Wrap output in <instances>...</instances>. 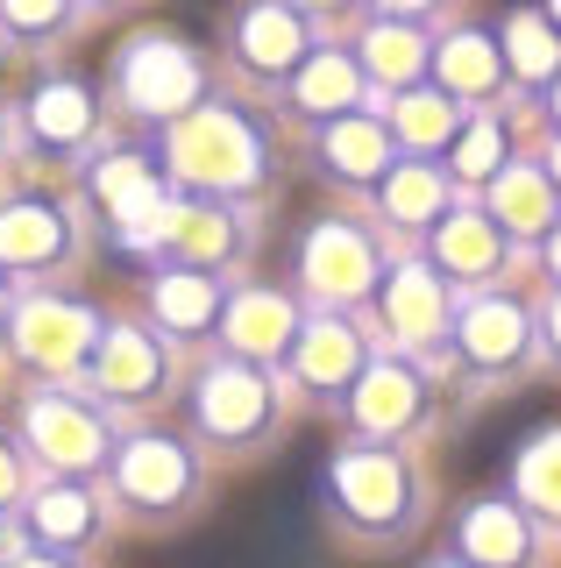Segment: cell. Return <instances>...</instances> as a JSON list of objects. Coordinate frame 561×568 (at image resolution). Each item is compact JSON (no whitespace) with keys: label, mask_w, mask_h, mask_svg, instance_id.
Returning <instances> with one entry per match:
<instances>
[{"label":"cell","mask_w":561,"mask_h":568,"mask_svg":"<svg viewBox=\"0 0 561 568\" xmlns=\"http://www.w3.org/2000/svg\"><path fill=\"white\" fill-rule=\"evenodd\" d=\"M462 547H469L483 568H512V561H526V526H519V511L477 505V511H469V526H462Z\"/></svg>","instance_id":"5bb4252c"},{"label":"cell","mask_w":561,"mask_h":568,"mask_svg":"<svg viewBox=\"0 0 561 568\" xmlns=\"http://www.w3.org/2000/svg\"><path fill=\"white\" fill-rule=\"evenodd\" d=\"M171 156H178V178H192V185H249L263 164L256 129L242 114H227V106H206V114L178 121Z\"/></svg>","instance_id":"6da1fadb"},{"label":"cell","mask_w":561,"mask_h":568,"mask_svg":"<svg viewBox=\"0 0 561 568\" xmlns=\"http://www.w3.org/2000/svg\"><path fill=\"white\" fill-rule=\"evenodd\" d=\"M14 342H22L29 363H43V369H72L85 342H100V327H93V313H79V306H29L22 313V327H14Z\"/></svg>","instance_id":"8992f818"},{"label":"cell","mask_w":561,"mask_h":568,"mask_svg":"<svg viewBox=\"0 0 561 568\" xmlns=\"http://www.w3.org/2000/svg\"><path fill=\"white\" fill-rule=\"evenodd\" d=\"M384 200H391L398 221H434V213H441V178L406 164V171H391V192H384Z\"/></svg>","instance_id":"cb8c5ba5"},{"label":"cell","mask_w":561,"mask_h":568,"mask_svg":"<svg viewBox=\"0 0 561 568\" xmlns=\"http://www.w3.org/2000/svg\"><path fill=\"white\" fill-rule=\"evenodd\" d=\"M292 334H299V320H292V306L277 292H242L227 306V342L242 355H277V348H292Z\"/></svg>","instance_id":"ba28073f"},{"label":"cell","mask_w":561,"mask_h":568,"mask_svg":"<svg viewBox=\"0 0 561 568\" xmlns=\"http://www.w3.org/2000/svg\"><path fill=\"white\" fill-rule=\"evenodd\" d=\"M192 64L178 58V50H143V58H129V93L143 114H178V106L192 100Z\"/></svg>","instance_id":"30bf717a"},{"label":"cell","mask_w":561,"mask_h":568,"mask_svg":"<svg viewBox=\"0 0 561 568\" xmlns=\"http://www.w3.org/2000/svg\"><path fill=\"white\" fill-rule=\"evenodd\" d=\"M14 568H64V561H58V555H22Z\"/></svg>","instance_id":"836d02e7"},{"label":"cell","mask_w":561,"mask_h":568,"mask_svg":"<svg viewBox=\"0 0 561 568\" xmlns=\"http://www.w3.org/2000/svg\"><path fill=\"white\" fill-rule=\"evenodd\" d=\"M554 171H561V156H554Z\"/></svg>","instance_id":"8d00e7d4"},{"label":"cell","mask_w":561,"mask_h":568,"mask_svg":"<svg viewBox=\"0 0 561 568\" xmlns=\"http://www.w3.org/2000/svg\"><path fill=\"white\" fill-rule=\"evenodd\" d=\"M490 156H498V129H469L462 156H455V171H462V178H483V171H490Z\"/></svg>","instance_id":"4dcf8cb0"},{"label":"cell","mask_w":561,"mask_h":568,"mask_svg":"<svg viewBox=\"0 0 561 568\" xmlns=\"http://www.w3.org/2000/svg\"><path fill=\"white\" fill-rule=\"evenodd\" d=\"M548 320H554V348H561V298H554V313H548Z\"/></svg>","instance_id":"e575fe53"},{"label":"cell","mask_w":561,"mask_h":568,"mask_svg":"<svg viewBox=\"0 0 561 568\" xmlns=\"http://www.w3.org/2000/svg\"><path fill=\"white\" fill-rule=\"evenodd\" d=\"M519 484H526V497H533L540 511H561V434H548V440H533V448H526Z\"/></svg>","instance_id":"7402d4cb"},{"label":"cell","mask_w":561,"mask_h":568,"mask_svg":"<svg viewBox=\"0 0 561 568\" xmlns=\"http://www.w3.org/2000/svg\"><path fill=\"white\" fill-rule=\"evenodd\" d=\"M164 377V355H156V342H143V334L114 327L108 348H100V384L114 390V398H143V390Z\"/></svg>","instance_id":"4fadbf2b"},{"label":"cell","mask_w":561,"mask_h":568,"mask_svg":"<svg viewBox=\"0 0 561 568\" xmlns=\"http://www.w3.org/2000/svg\"><path fill=\"white\" fill-rule=\"evenodd\" d=\"M29 440H37V455L58 462V469H93L100 448H108L100 413L79 405V398H37L29 405Z\"/></svg>","instance_id":"7a4b0ae2"},{"label":"cell","mask_w":561,"mask_h":568,"mask_svg":"<svg viewBox=\"0 0 561 568\" xmlns=\"http://www.w3.org/2000/svg\"><path fill=\"white\" fill-rule=\"evenodd\" d=\"M419 413V384L406 377V369H370V377H363V390H356V419L363 426H406Z\"/></svg>","instance_id":"2e32d148"},{"label":"cell","mask_w":561,"mask_h":568,"mask_svg":"<svg viewBox=\"0 0 561 568\" xmlns=\"http://www.w3.org/2000/svg\"><path fill=\"white\" fill-rule=\"evenodd\" d=\"M299 100H306V106H348V100H356V71L335 64V58H320V64L306 71Z\"/></svg>","instance_id":"4316f807"},{"label":"cell","mask_w":561,"mask_h":568,"mask_svg":"<svg viewBox=\"0 0 561 568\" xmlns=\"http://www.w3.org/2000/svg\"><path fill=\"white\" fill-rule=\"evenodd\" d=\"M441 256H448V271H490L498 263V227H483V221H448L441 227Z\"/></svg>","instance_id":"44dd1931"},{"label":"cell","mask_w":561,"mask_h":568,"mask_svg":"<svg viewBox=\"0 0 561 568\" xmlns=\"http://www.w3.org/2000/svg\"><path fill=\"white\" fill-rule=\"evenodd\" d=\"M327 164H335L341 178L384 171V129L377 121H341V129H327Z\"/></svg>","instance_id":"d6986e66"},{"label":"cell","mask_w":561,"mask_h":568,"mask_svg":"<svg viewBox=\"0 0 561 568\" xmlns=\"http://www.w3.org/2000/svg\"><path fill=\"white\" fill-rule=\"evenodd\" d=\"M356 363H363V342L348 327H335V320H320V327L299 334V369H306L313 384H348V377H356Z\"/></svg>","instance_id":"9a60e30c"},{"label":"cell","mask_w":561,"mask_h":568,"mask_svg":"<svg viewBox=\"0 0 561 568\" xmlns=\"http://www.w3.org/2000/svg\"><path fill=\"white\" fill-rule=\"evenodd\" d=\"M554 271H561V235H554Z\"/></svg>","instance_id":"d590c367"},{"label":"cell","mask_w":561,"mask_h":568,"mask_svg":"<svg viewBox=\"0 0 561 568\" xmlns=\"http://www.w3.org/2000/svg\"><path fill=\"white\" fill-rule=\"evenodd\" d=\"M370 58H377L384 79H412V71H419V43H412V36H391V29H384L377 43H370Z\"/></svg>","instance_id":"f546056e"},{"label":"cell","mask_w":561,"mask_h":568,"mask_svg":"<svg viewBox=\"0 0 561 568\" xmlns=\"http://www.w3.org/2000/svg\"><path fill=\"white\" fill-rule=\"evenodd\" d=\"M171 242H178L185 256L214 263V256H227V248H235V221H227V213H214V206H200V213H185V221L171 227Z\"/></svg>","instance_id":"603a6c76"},{"label":"cell","mask_w":561,"mask_h":568,"mask_svg":"<svg viewBox=\"0 0 561 568\" xmlns=\"http://www.w3.org/2000/svg\"><path fill=\"white\" fill-rule=\"evenodd\" d=\"M64 248V213L58 206H8L0 213V263L14 271H37Z\"/></svg>","instance_id":"9c48e42d"},{"label":"cell","mask_w":561,"mask_h":568,"mask_svg":"<svg viewBox=\"0 0 561 568\" xmlns=\"http://www.w3.org/2000/svg\"><path fill=\"white\" fill-rule=\"evenodd\" d=\"M462 348H469V363H483V369L519 363V348H526V313L504 306V298H483V306H469V320H462Z\"/></svg>","instance_id":"8fae6325"},{"label":"cell","mask_w":561,"mask_h":568,"mask_svg":"<svg viewBox=\"0 0 561 568\" xmlns=\"http://www.w3.org/2000/svg\"><path fill=\"white\" fill-rule=\"evenodd\" d=\"M370 242L356 235V227H341V221H327V227H313V242H306V277L320 284V292H335V298H356V292H370Z\"/></svg>","instance_id":"52a82bcc"},{"label":"cell","mask_w":561,"mask_h":568,"mask_svg":"<svg viewBox=\"0 0 561 568\" xmlns=\"http://www.w3.org/2000/svg\"><path fill=\"white\" fill-rule=\"evenodd\" d=\"M441 568H448V561H441Z\"/></svg>","instance_id":"74e56055"},{"label":"cell","mask_w":561,"mask_h":568,"mask_svg":"<svg viewBox=\"0 0 561 568\" xmlns=\"http://www.w3.org/2000/svg\"><path fill=\"white\" fill-rule=\"evenodd\" d=\"M37 532L43 540H85V532H93V511H85L79 490H43L37 497Z\"/></svg>","instance_id":"d4e9b609"},{"label":"cell","mask_w":561,"mask_h":568,"mask_svg":"<svg viewBox=\"0 0 561 568\" xmlns=\"http://www.w3.org/2000/svg\"><path fill=\"white\" fill-rule=\"evenodd\" d=\"M384 313H391V334H398V342H427V334L448 320V292H441L427 271H398V277H391V298H384Z\"/></svg>","instance_id":"7c38bea8"},{"label":"cell","mask_w":561,"mask_h":568,"mask_svg":"<svg viewBox=\"0 0 561 568\" xmlns=\"http://www.w3.org/2000/svg\"><path fill=\"white\" fill-rule=\"evenodd\" d=\"M156 313H164V327L192 334V327H206V320L221 313V284H206V277L178 271V277H164V284H156Z\"/></svg>","instance_id":"e0dca14e"},{"label":"cell","mask_w":561,"mask_h":568,"mask_svg":"<svg viewBox=\"0 0 561 568\" xmlns=\"http://www.w3.org/2000/svg\"><path fill=\"white\" fill-rule=\"evenodd\" d=\"M58 8H64V0H8V14H14L22 29H43V22H58Z\"/></svg>","instance_id":"1f68e13d"},{"label":"cell","mask_w":561,"mask_h":568,"mask_svg":"<svg viewBox=\"0 0 561 568\" xmlns=\"http://www.w3.org/2000/svg\"><path fill=\"white\" fill-rule=\"evenodd\" d=\"M121 490L135 497V505H150V511H164V505H178V497L192 490V462L178 440H129V455H121Z\"/></svg>","instance_id":"277c9868"},{"label":"cell","mask_w":561,"mask_h":568,"mask_svg":"<svg viewBox=\"0 0 561 568\" xmlns=\"http://www.w3.org/2000/svg\"><path fill=\"white\" fill-rule=\"evenodd\" d=\"M249 58L256 64H292V58H299V29H292L285 22V14H256V22H249Z\"/></svg>","instance_id":"484cf974"},{"label":"cell","mask_w":561,"mask_h":568,"mask_svg":"<svg viewBox=\"0 0 561 568\" xmlns=\"http://www.w3.org/2000/svg\"><path fill=\"white\" fill-rule=\"evenodd\" d=\"M441 71H448V85H469V93H483V85L498 79V64H490V50L477 43V36H462V43L441 58Z\"/></svg>","instance_id":"83f0119b"},{"label":"cell","mask_w":561,"mask_h":568,"mask_svg":"<svg viewBox=\"0 0 561 568\" xmlns=\"http://www.w3.org/2000/svg\"><path fill=\"white\" fill-rule=\"evenodd\" d=\"M85 129H93V100H85L79 85H50V93H37V135L50 142V150H72Z\"/></svg>","instance_id":"ac0fdd59"},{"label":"cell","mask_w":561,"mask_h":568,"mask_svg":"<svg viewBox=\"0 0 561 568\" xmlns=\"http://www.w3.org/2000/svg\"><path fill=\"white\" fill-rule=\"evenodd\" d=\"M335 490H341V511H356L363 526H391L406 511V469L391 455H341L335 462Z\"/></svg>","instance_id":"3957f363"},{"label":"cell","mask_w":561,"mask_h":568,"mask_svg":"<svg viewBox=\"0 0 561 568\" xmlns=\"http://www.w3.org/2000/svg\"><path fill=\"white\" fill-rule=\"evenodd\" d=\"M200 419L206 434L221 440H249L263 419H271V398H263V384L249 369H206L200 377Z\"/></svg>","instance_id":"5b68a950"},{"label":"cell","mask_w":561,"mask_h":568,"mask_svg":"<svg viewBox=\"0 0 561 568\" xmlns=\"http://www.w3.org/2000/svg\"><path fill=\"white\" fill-rule=\"evenodd\" d=\"M8 497H14V455L0 448V505H8Z\"/></svg>","instance_id":"d6a6232c"},{"label":"cell","mask_w":561,"mask_h":568,"mask_svg":"<svg viewBox=\"0 0 561 568\" xmlns=\"http://www.w3.org/2000/svg\"><path fill=\"white\" fill-rule=\"evenodd\" d=\"M548 178H533V171H504V185H498V213H504V227H519V235H533V227H548Z\"/></svg>","instance_id":"ffe728a7"},{"label":"cell","mask_w":561,"mask_h":568,"mask_svg":"<svg viewBox=\"0 0 561 568\" xmlns=\"http://www.w3.org/2000/svg\"><path fill=\"white\" fill-rule=\"evenodd\" d=\"M398 129H406L412 142H441L455 129V114H448V100H406V114H398Z\"/></svg>","instance_id":"f1b7e54d"}]
</instances>
